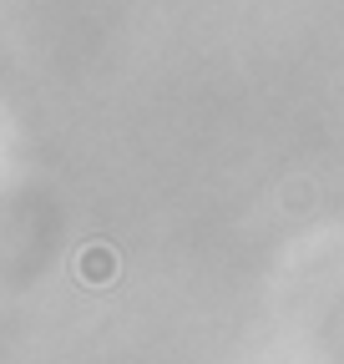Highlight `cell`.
<instances>
[]
</instances>
